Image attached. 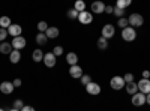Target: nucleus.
I'll return each mask as SVG.
<instances>
[{
    "label": "nucleus",
    "instance_id": "12",
    "mask_svg": "<svg viewBox=\"0 0 150 111\" xmlns=\"http://www.w3.org/2000/svg\"><path fill=\"white\" fill-rule=\"evenodd\" d=\"M8 32H9V35L12 36V38H15V36H21L23 27L20 26V24H11V26L8 27Z\"/></svg>",
    "mask_w": 150,
    "mask_h": 111
},
{
    "label": "nucleus",
    "instance_id": "4",
    "mask_svg": "<svg viewBox=\"0 0 150 111\" xmlns=\"http://www.w3.org/2000/svg\"><path fill=\"white\" fill-rule=\"evenodd\" d=\"M11 44H12V48H14V50H23V48L27 45V41H26L24 36H15Z\"/></svg>",
    "mask_w": 150,
    "mask_h": 111
},
{
    "label": "nucleus",
    "instance_id": "1",
    "mask_svg": "<svg viewBox=\"0 0 150 111\" xmlns=\"http://www.w3.org/2000/svg\"><path fill=\"white\" fill-rule=\"evenodd\" d=\"M122 39H123V41H126V42H132V41H135V39H137V32H135V29L131 27V26L122 29Z\"/></svg>",
    "mask_w": 150,
    "mask_h": 111
},
{
    "label": "nucleus",
    "instance_id": "7",
    "mask_svg": "<svg viewBox=\"0 0 150 111\" xmlns=\"http://www.w3.org/2000/svg\"><path fill=\"white\" fill-rule=\"evenodd\" d=\"M137 86H138V92H141V93H144V95L150 93V80H149V78L140 80L138 83H137Z\"/></svg>",
    "mask_w": 150,
    "mask_h": 111
},
{
    "label": "nucleus",
    "instance_id": "34",
    "mask_svg": "<svg viewBox=\"0 0 150 111\" xmlns=\"http://www.w3.org/2000/svg\"><path fill=\"white\" fill-rule=\"evenodd\" d=\"M24 107V102L21 101V99H15L14 101V107H12V108H17V110H21Z\"/></svg>",
    "mask_w": 150,
    "mask_h": 111
},
{
    "label": "nucleus",
    "instance_id": "20",
    "mask_svg": "<svg viewBox=\"0 0 150 111\" xmlns=\"http://www.w3.org/2000/svg\"><path fill=\"white\" fill-rule=\"evenodd\" d=\"M32 59H33V62H36V63H39V62H42V60H44V53H42V50H39V48H36V50L32 53Z\"/></svg>",
    "mask_w": 150,
    "mask_h": 111
},
{
    "label": "nucleus",
    "instance_id": "29",
    "mask_svg": "<svg viewBox=\"0 0 150 111\" xmlns=\"http://www.w3.org/2000/svg\"><path fill=\"white\" fill-rule=\"evenodd\" d=\"M8 35H9L8 29H3V27H0V42H3V41H6V38H8Z\"/></svg>",
    "mask_w": 150,
    "mask_h": 111
},
{
    "label": "nucleus",
    "instance_id": "10",
    "mask_svg": "<svg viewBox=\"0 0 150 111\" xmlns=\"http://www.w3.org/2000/svg\"><path fill=\"white\" fill-rule=\"evenodd\" d=\"M105 6H107V5H105L104 2H101V0H96V2H93L92 6H90V8H92V14H98V15H99V14H104Z\"/></svg>",
    "mask_w": 150,
    "mask_h": 111
},
{
    "label": "nucleus",
    "instance_id": "22",
    "mask_svg": "<svg viewBox=\"0 0 150 111\" xmlns=\"http://www.w3.org/2000/svg\"><path fill=\"white\" fill-rule=\"evenodd\" d=\"M12 24V21H11V18L9 17H6V15H2L0 17V27H3V29H8L9 26Z\"/></svg>",
    "mask_w": 150,
    "mask_h": 111
},
{
    "label": "nucleus",
    "instance_id": "3",
    "mask_svg": "<svg viewBox=\"0 0 150 111\" xmlns=\"http://www.w3.org/2000/svg\"><path fill=\"white\" fill-rule=\"evenodd\" d=\"M125 80H123V77H119V75H116V77H112L111 78V81H110V86H111V89H114V90H122L123 87H125Z\"/></svg>",
    "mask_w": 150,
    "mask_h": 111
},
{
    "label": "nucleus",
    "instance_id": "21",
    "mask_svg": "<svg viewBox=\"0 0 150 111\" xmlns=\"http://www.w3.org/2000/svg\"><path fill=\"white\" fill-rule=\"evenodd\" d=\"M35 41H36V44H39V45H45L47 41H48V38H47V35H45L44 32H39V33L36 35Z\"/></svg>",
    "mask_w": 150,
    "mask_h": 111
},
{
    "label": "nucleus",
    "instance_id": "35",
    "mask_svg": "<svg viewBox=\"0 0 150 111\" xmlns=\"http://www.w3.org/2000/svg\"><path fill=\"white\" fill-rule=\"evenodd\" d=\"M12 84H14V87H21V84H23V81H21L20 78H15L14 81H12Z\"/></svg>",
    "mask_w": 150,
    "mask_h": 111
},
{
    "label": "nucleus",
    "instance_id": "13",
    "mask_svg": "<svg viewBox=\"0 0 150 111\" xmlns=\"http://www.w3.org/2000/svg\"><path fill=\"white\" fill-rule=\"evenodd\" d=\"M14 84H12L11 81H3L2 84H0V92L5 93V95H11L12 92H14Z\"/></svg>",
    "mask_w": 150,
    "mask_h": 111
},
{
    "label": "nucleus",
    "instance_id": "40",
    "mask_svg": "<svg viewBox=\"0 0 150 111\" xmlns=\"http://www.w3.org/2000/svg\"><path fill=\"white\" fill-rule=\"evenodd\" d=\"M9 111H21V110H17V108H11Z\"/></svg>",
    "mask_w": 150,
    "mask_h": 111
},
{
    "label": "nucleus",
    "instance_id": "24",
    "mask_svg": "<svg viewBox=\"0 0 150 111\" xmlns=\"http://www.w3.org/2000/svg\"><path fill=\"white\" fill-rule=\"evenodd\" d=\"M74 9H77L78 12H83V11H86V3H84V0H75Z\"/></svg>",
    "mask_w": 150,
    "mask_h": 111
},
{
    "label": "nucleus",
    "instance_id": "11",
    "mask_svg": "<svg viewBox=\"0 0 150 111\" xmlns=\"http://www.w3.org/2000/svg\"><path fill=\"white\" fill-rule=\"evenodd\" d=\"M114 33H116V29L111 24H105L102 27V38H105V39H111L114 36Z\"/></svg>",
    "mask_w": 150,
    "mask_h": 111
},
{
    "label": "nucleus",
    "instance_id": "18",
    "mask_svg": "<svg viewBox=\"0 0 150 111\" xmlns=\"http://www.w3.org/2000/svg\"><path fill=\"white\" fill-rule=\"evenodd\" d=\"M66 63L69 66H74V65H78V56L75 53H68L66 54Z\"/></svg>",
    "mask_w": 150,
    "mask_h": 111
},
{
    "label": "nucleus",
    "instance_id": "14",
    "mask_svg": "<svg viewBox=\"0 0 150 111\" xmlns=\"http://www.w3.org/2000/svg\"><path fill=\"white\" fill-rule=\"evenodd\" d=\"M69 75L72 77V78H81L83 77V68H80L78 65H74V66H71L69 68Z\"/></svg>",
    "mask_w": 150,
    "mask_h": 111
},
{
    "label": "nucleus",
    "instance_id": "32",
    "mask_svg": "<svg viewBox=\"0 0 150 111\" xmlns=\"http://www.w3.org/2000/svg\"><path fill=\"white\" fill-rule=\"evenodd\" d=\"M90 81H92L90 75H84V74H83V77H81V84H83V86H87Z\"/></svg>",
    "mask_w": 150,
    "mask_h": 111
},
{
    "label": "nucleus",
    "instance_id": "8",
    "mask_svg": "<svg viewBox=\"0 0 150 111\" xmlns=\"http://www.w3.org/2000/svg\"><path fill=\"white\" fill-rule=\"evenodd\" d=\"M44 65L47 66V68H54L56 66V62H57V57L53 54V53H47V54H44Z\"/></svg>",
    "mask_w": 150,
    "mask_h": 111
},
{
    "label": "nucleus",
    "instance_id": "15",
    "mask_svg": "<svg viewBox=\"0 0 150 111\" xmlns=\"http://www.w3.org/2000/svg\"><path fill=\"white\" fill-rule=\"evenodd\" d=\"M45 35H47V38L48 39H56V38H59V35H60V32H59V29L57 27H48L47 29V32H45Z\"/></svg>",
    "mask_w": 150,
    "mask_h": 111
},
{
    "label": "nucleus",
    "instance_id": "6",
    "mask_svg": "<svg viewBox=\"0 0 150 111\" xmlns=\"http://www.w3.org/2000/svg\"><path fill=\"white\" fill-rule=\"evenodd\" d=\"M86 92L89 93V95H92V96H96V95H99V93H101V86H99L98 83H93V81H90L89 84L86 86Z\"/></svg>",
    "mask_w": 150,
    "mask_h": 111
},
{
    "label": "nucleus",
    "instance_id": "16",
    "mask_svg": "<svg viewBox=\"0 0 150 111\" xmlns=\"http://www.w3.org/2000/svg\"><path fill=\"white\" fill-rule=\"evenodd\" d=\"M12 50H14V48H12L11 42H6V41L0 42V53H2V54H11Z\"/></svg>",
    "mask_w": 150,
    "mask_h": 111
},
{
    "label": "nucleus",
    "instance_id": "41",
    "mask_svg": "<svg viewBox=\"0 0 150 111\" xmlns=\"http://www.w3.org/2000/svg\"><path fill=\"white\" fill-rule=\"evenodd\" d=\"M0 111H5V110H3V108H0Z\"/></svg>",
    "mask_w": 150,
    "mask_h": 111
},
{
    "label": "nucleus",
    "instance_id": "38",
    "mask_svg": "<svg viewBox=\"0 0 150 111\" xmlns=\"http://www.w3.org/2000/svg\"><path fill=\"white\" fill-rule=\"evenodd\" d=\"M143 78H149V80H150V72H149V71H144V72H143Z\"/></svg>",
    "mask_w": 150,
    "mask_h": 111
},
{
    "label": "nucleus",
    "instance_id": "36",
    "mask_svg": "<svg viewBox=\"0 0 150 111\" xmlns=\"http://www.w3.org/2000/svg\"><path fill=\"white\" fill-rule=\"evenodd\" d=\"M21 111H36L33 107H30V105H24L23 108H21Z\"/></svg>",
    "mask_w": 150,
    "mask_h": 111
},
{
    "label": "nucleus",
    "instance_id": "39",
    "mask_svg": "<svg viewBox=\"0 0 150 111\" xmlns=\"http://www.w3.org/2000/svg\"><path fill=\"white\" fill-rule=\"evenodd\" d=\"M146 104H149V105H150V93H147V95H146Z\"/></svg>",
    "mask_w": 150,
    "mask_h": 111
},
{
    "label": "nucleus",
    "instance_id": "5",
    "mask_svg": "<svg viewBox=\"0 0 150 111\" xmlns=\"http://www.w3.org/2000/svg\"><path fill=\"white\" fill-rule=\"evenodd\" d=\"M146 104V95L141 92H137L135 95H132V105L135 107H143Z\"/></svg>",
    "mask_w": 150,
    "mask_h": 111
},
{
    "label": "nucleus",
    "instance_id": "28",
    "mask_svg": "<svg viewBox=\"0 0 150 111\" xmlns=\"http://www.w3.org/2000/svg\"><path fill=\"white\" fill-rule=\"evenodd\" d=\"M53 54H54L56 57H59V56H63V47L56 45V47L53 48Z\"/></svg>",
    "mask_w": 150,
    "mask_h": 111
},
{
    "label": "nucleus",
    "instance_id": "19",
    "mask_svg": "<svg viewBox=\"0 0 150 111\" xmlns=\"http://www.w3.org/2000/svg\"><path fill=\"white\" fill-rule=\"evenodd\" d=\"M9 60H11V63H18V62L21 60V53L20 50H12L11 54H9Z\"/></svg>",
    "mask_w": 150,
    "mask_h": 111
},
{
    "label": "nucleus",
    "instance_id": "27",
    "mask_svg": "<svg viewBox=\"0 0 150 111\" xmlns=\"http://www.w3.org/2000/svg\"><path fill=\"white\" fill-rule=\"evenodd\" d=\"M117 26H119L120 29H125V27H128V26H129V21H128V18H125V17L119 18V20H117Z\"/></svg>",
    "mask_w": 150,
    "mask_h": 111
},
{
    "label": "nucleus",
    "instance_id": "31",
    "mask_svg": "<svg viewBox=\"0 0 150 111\" xmlns=\"http://www.w3.org/2000/svg\"><path fill=\"white\" fill-rule=\"evenodd\" d=\"M112 14H114L117 18H122L125 15V9H120V8H114V11H112Z\"/></svg>",
    "mask_w": 150,
    "mask_h": 111
},
{
    "label": "nucleus",
    "instance_id": "23",
    "mask_svg": "<svg viewBox=\"0 0 150 111\" xmlns=\"http://www.w3.org/2000/svg\"><path fill=\"white\" fill-rule=\"evenodd\" d=\"M132 3V0H117L116 2V8H120V9H126L129 5Z\"/></svg>",
    "mask_w": 150,
    "mask_h": 111
},
{
    "label": "nucleus",
    "instance_id": "33",
    "mask_svg": "<svg viewBox=\"0 0 150 111\" xmlns=\"http://www.w3.org/2000/svg\"><path fill=\"white\" fill-rule=\"evenodd\" d=\"M123 80H125V83H132L134 81V75L131 72H128V74H125V75H123Z\"/></svg>",
    "mask_w": 150,
    "mask_h": 111
},
{
    "label": "nucleus",
    "instance_id": "30",
    "mask_svg": "<svg viewBox=\"0 0 150 111\" xmlns=\"http://www.w3.org/2000/svg\"><path fill=\"white\" fill-rule=\"evenodd\" d=\"M50 26H48V24L45 23V21H41V23H38V30H39V32H47V29H48Z\"/></svg>",
    "mask_w": 150,
    "mask_h": 111
},
{
    "label": "nucleus",
    "instance_id": "9",
    "mask_svg": "<svg viewBox=\"0 0 150 111\" xmlns=\"http://www.w3.org/2000/svg\"><path fill=\"white\" fill-rule=\"evenodd\" d=\"M78 21L81 24H92L93 21V15H92V12H87V11H83L78 14Z\"/></svg>",
    "mask_w": 150,
    "mask_h": 111
},
{
    "label": "nucleus",
    "instance_id": "37",
    "mask_svg": "<svg viewBox=\"0 0 150 111\" xmlns=\"http://www.w3.org/2000/svg\"><path fill=\"white\" fill-rule=\"evenodd\" d=\"M112 11H114V8H112V6H105V14H112Z\"/></svg>",
    "mask_w": 150,
    "mask_h": 111
},
{
    "label": "nucleus",
    "instance_id": "26",
    "mask_svg": "<svg viewBox=\"0 0 150 111\" xmlns=\"http://www.w3.org/2000/svg\"><path fill=\"white\" fill-rule=\"evenodd\" d=\"M107 47H108V39H105V38H99L98 39V48L99 50H107Z\"/></svg>",
    "mask_w": 150,
    "mask_h": 111
},
{
    "label": "nucleus",
    "instance_id": "25",
    "mask_svg": "<svg viewBox=\"0 0 150 111\" xmlns=\"http://www.w3.org/2000/svg\"><path fill=\"white\" fill-rule=\"evenodd\" d=\"M78 14H80V12H78L77 9H74V8H71V9L66 12V15H68L69 20H78Z\"/></svg>",
    "mask_w": 150,
    "mask_h": 111
},
{
    "label": "nucleus",
    "instance_id": "17",
    "mask_svg": "<svg viewBox=\"0 0 150 111\" xmlns=\"http://www.w3.org/2000/svg\"><path fill=\"white\" fill-rule=\"evenodd\" d=\"M125 89H126V92L132 96V95H135L137 92H138V86H137L135 81H132V83H126V84H125Z\"/></svg>",
    "mask_w": 150,
    "mask_h": 111
},
{
    "label": "nucleus",
    "instance_id": "2",
    "mask_svg": "<svg viewBox=\"0 0 150 111\" xmlns=\"http://www.w3.org/2000/svg\"><path fill=\"white\" fill-rule=\"evenodd\" d=\"M128 21H129V26L134 27V29L141 27L143 24H144V18H143V15H141V14H135V12L128 17Z\"/></svg>",
    "mask_w": 150,
    "mask_h": 111
}]
</instances>
